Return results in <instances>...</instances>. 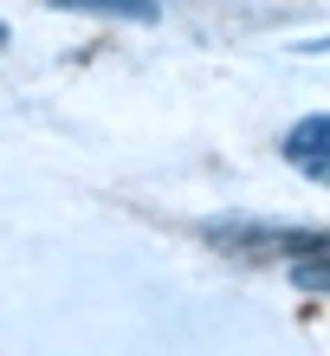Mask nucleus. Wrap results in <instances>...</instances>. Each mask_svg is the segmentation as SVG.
Segmentation results:
<instances>
[{"label":"nucleus","instance_id":"obj_1","mask_svg":"<svg viewBox=\"0 0 330 356\" xmlns=\"http://www.w3.org/2000/svg\"><path fill=\"white\" fill-rule=\"evenodd\" d=\"M201 246H214L220 259L240 266H311L330 253V227H304V220H259V214H214L201 220Z\"/></svg>","mask_w":330,"mask_h":356},{"label":"nucleus","instance_id":"obj_2","mask_svg":"<svg viewBox=\"0 0 330 356\" xmlns=\"http://www.w3.org/2000/svg\"><path fill=\"white\" fill-rule=\"evenodd\" d=\"M279 162L311 188H330V111H304L279 130Z\"/></svg>","mask_w":330,"mask_h":356},{"label":"nucleus","instance_id":"obj_3","mask_svg":"<svg viewBox=\"0 0 330 356\" xmlns=\"http://www.w3.org/2000/svg\"><path fill=\"white\" fill-rule=\"evenodd\" d=\"M52 13H78V19H110V26H156L162 0H46Z\"/></svg>","mask_w":330,"mask_h":356},{"label":"nucleus","instance_id":"obj_4","mask_svg":"<svg viewBox=\"0 0 330 356\" xmlns=\"http://www.w3.org/2000/svg\"><path fill=\"white\" fill-rule=\"evenodd\" d=\"M292 285L304 291V298H330V253L311 259V266H292Z\"/></svg>","mask_w":330,"mask_h":356},{"label":"nucleus","instance_id":"obj_5","mask_svg":"<svg viewBox=\"0 0 330 356\" xmlns=\"http://www.w3.org/2000/svg\"><path fill=\"white\" fill-rule=\"evenodd\" d=\"M298 52H311V58H330V33H324V39H304Z\"/></svg>","mask_w":330,"mask_h":356},{"label":"nucleus","instance_id":"obj_6","mask_svg":"<svg viewBox=\"0 0 330 356\" xmlns=\"http://www.w3.org/2000/svg\"><path fill=\"white\" fill-rule=\"evenodd\" d=\"M7 46H13V26H7V13H0V58H7Z\"/></svg>","mask_w":330,"mask_h":356}]
</instances>
